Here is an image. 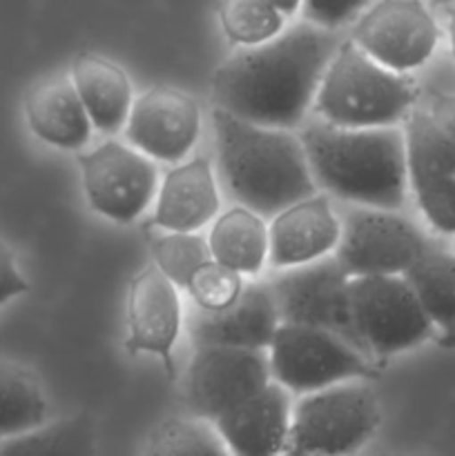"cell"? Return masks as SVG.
<instances>
[{
	"label": "cell",
	"mask_w": 455,
	"mask_h": 456,
	"mask_svg": "<svg viewBox=\"0 0 455 456\" xmlns=\"http://www.w3.org/2000/svg\"><path fill=\"white\" fill-rule=\"evenodd\" d=\"M339 43L335 31L302 20L266 43L239 47L212 76L217 107L266 127H302Z\"/></svg>",
	"instance_id": "1"
},
{
	"label": "cell",
	"mask_w": 455,
	"mask_h": 456,
	"mask_svg": "<svg viewBox=\"0 0 455 456\" xmlns=\"http://www.w3.org/2000/svg\"><path fill=\"white\" fill-rule=\"evenodd\" d=\"M303 151L317 190L360 208L400 212L409 196L401 127H337L303 123Z\"/></svg>",
	"instance_id": "2"
},
{
	"label": "cell",
	"mask_w": 455,
	"mask_h": 456,
	"mask_svg": "<svg viewBox=\"0 0 455 456\" xmlns=\"http://www.w3.org/2000/svg\"><path fill=\"white\" fill-rule=\"evenodd\" d=\"M217 169L232 199L272 218L294 200L317 191L302 138L293 129L250 123L212 110Z\"/></svg>",
	"instance_id": "3"
},
{
	"label": "cell",
	"mask_w": 455,
	"mask_h": 456,
	"mask_svg": "<svg viewBox=\"0 0 455 456\" xmlns=\"http://www.w3.org/2000/svg\"><path fill=\"white\" fill-rule=\"evenodd\" d=\"M415 98L406 74L379 65L346 38L321 76L312 111L337 127H395L413 110Z\"/></svg>",
	"instance_id": "4"
},
{
	"label": "cell",
	"mask_w": 455,
	"mask_h": 456,
	"mask_svg": "<svg viewBox=\"0 0 455 456\" xmlns=\"http://www.w3.org/2000/svg\"><path fill=\"white\" fill-rule=\"evenodd\" d=\"M382 410L361 381H346L303 395L293 405L290 450L315 456H352L375 436Z\"/></svg>",
	"instance_id": "5"
},
{
	"label": "cell",
	"mask_w": 455,
	"mask_h": 456,
	"mask_svg": "<svg viewBox=\"0 0 455 456\" xmlns=\"http://www.w3.org/2000/svg\"><path fill=\"white\" fill-rule=\"evenodd\" d=\"M272 381L290 395H310L346 381L377 377L373 359L326 330L279 323L268 347Z\"/></svg>",
	"instance_id": "6"
},
{
	"label": "cell",
	"mask_w": 455,
	"mask_h": 456,
	"mask_svg": "<svg viewBox=\"0 0 455 456\" xmlns=\"http://www.w3.org/2000/svg\"><path fill=\"white\" fill-rule=\"evenodd\" d=\"M352 323L370 359L386 361L433 338L435 328L404 276L351 279Z\"/></svg>",
	"instance_id": "7"
},
{
	"label": "cell",
	"mask_w": 455,
	"mask_h": 456,
	"mask_svg": "<svg viewBox=\"0 0 455 456\" xmlns=\"http://www.w3.org/2000/svg\"><path fill=\"white\" fill-rule=\"evenodd\" d=\"M268 283L275 294L281 323L326 330L366 354L352 323L351 276L335 254L306 265L277 270Z\"/></svg>",
	"instance_id": "8"
},
{
	"label": "cell",
	"mask_w": 455,
	"mask_h": 456,
	"mask_svg": "<svg viewBox=\"0 0 455 456\" xmlns=\"http://www.w3.org/2000/svg\"><path fill=\"white\" fill-rule=\"evenodd\" d=\"M87 205L114 223H132L150 208L159 190L154 160L129 142L105 141L76 156Z\"/></svg>",
	"instance_id": "9"
},
{
	"label": "cell",
	"mask_w": 455,
	"mask_h": 456,
	"mask_svg": "<svg viewBox=\"0 0 455 456\" xmlns=\"http://www.w3.org/2000/svg\"><path fill=\"white\" fill-rule=\"evenodd\" d=\"M426 245V236L395 209L355 205L342 218L335 258L351 279L404 276Z\"/></svg>",
	"instance_id": "10"
},
{
	"label": "cell",
	"mask_w": 455,
	"mask_h": 456,
	"mask_svg": "<svg viewBox=\"0 0 455 456\" xmlns=\"http://www.w3.org/2000/svg\"><path fill=\"white\" fill-rule=\"evenodd\" d=\"M270 381L268 352L199 346L187 365L186 399L194 417L214 423Z\"/></svg>",
	"instance_id": "11"
},
{
	"label": "cell",
	"mask_w": 455,
	"mask_h": 456,
	"mask_svg": "<svg viewBox=\"0 0 455 456\" xmlns=\"http://www.w3.org/2000/svg\"><path fill=\"white\" fill-rule=\"evenodd\" d=\"M351 40L379 65L406 74L433 56L440 29L422 0H379L357 18Z\"/></svg>",
	"instance_id": "12"
},
{
	"label": "cell",
	"mask_w": 455,
	"mask_h": 456,
	"mask_svg": "<svg viewBox=\"0 0 455 456\" xmlns=\"http://www.w3.org/2000/svg\"><path fill=\"white\" fill-rule=\"evenodd\" d=\"M125 138L134 150L161 163L187 159L201 136V107L194 96L159 85L134 98Z\"/></svg>",
	"instance_id": "13"
},
{
	"label": "cell",
	"mask_w": 455,
	"mask_h": 456,
	"mask_svg": "<svg viewBox=\"0 0 455 456\" xmlns=\"http://www.w3.org/2000/svg\"><path fill=\"white\" fill-rule=\"evenodd\" d=\"M183 328L178 288L154 265L132 276L128 288V338L125 350L132 356L152 354L163 359L172 372V350Z\"/></svg>",
	"instance_id": "14"
},
{
	"label": "cell",
	"mask_w": 455,
	"mask_h": 456,
	"mask_svg": "<svg viewBox=\"0 0 455 456\" xmlns=\"http://www.w3.org/2000/svg\"><path fill=\"white\" fill-rule=\"evenodd\" d=\"M268 221V265L272 270L330 256L342 234V218L333 209L330 196L319 190L290 203Z\"/></svg>",
	"instance_id": "15"
},
{
	"label": "cell",
	"mask_w": 455,
	"mask_h": 456,
	"mask_svg": "<svg viewBox=\"0 0 455 456\" xmlns=\"http://www.w3.org/2000/svg\"><path fill=\"white\" fill-rule=\"evenodd\" d=\"M279 323V310L270 283L250 281L239 298L223 310L208 312L192 307L187 332L194 347L221 346L266 352Z\"/></svg>",
	"instance_id": "16"
},
{
	"label": "cell",
	"mask_w": 455,
	"mask_h": 456,
	"mask_svg": "<svg viewBox=\"0 0 455 456\" xmlns=\"http://www.w3.org/2000/svg\"><path fill=\"white\" fill-rule=\"evenodd\" d=\"M293 401L290 392L270 381L212 423L232 456H281L288 450Z\"/></svg>",
	"instance_id": "17"
},
{
	"label": "cell",
	"mask_w": 455,
	"mask_h": 456,
	"mask_svg": "<svg viewBox=\"0 0 455 456\" xmlns=\"http://www.w3.org/2000/svg\"><path fill=\"white\" fill-rule=\"evenodd\" d=\"M221 212L217 176L205 156L174 163L156 190L152 225L161 232H199Z\"/></svg>",
	"instance_id": "18"
},
{
	"label": "cell",
	"mask_w": 455,
	"mask_h": 456,
	"mask_svg": "<svg viewBox=\"0 0 455 456\" xmlns=\"http://www.w3.org/2000/svg\"><path fill=\"white\" fill-rule=\"evenodd\" d=\"M25 120L40 142L65 151L83 150L94 129L70 74L45 78L27 94Z\"/></svg>",
	"instance_id": "19"
},
{
	"label": "cell",
	"mask_w": 455,
	"mask_h": 456,
	"mask_svg": "<svg viewBox=\"0 0 455 456\" xmlns=\"http://www.w3.org/2000/svg\"><path fill=\"white\" fill-rule=\"evenodd\" d=\"M70 78L92 120V127L105 136L123 132L134 102L128 71L112 58L85 52L71 61Z\"/></svg>",
	"instance_id": "20"
},
{
	"label": "cell",
	"mask_w": 455,
	"mask_h": 456,
	"mask_svg": "<svg viewBox=\"0 0 455 456\" xmlns=\"http://www.w3.org/2000/svg\"><path fill=\"white\" fill-rule=\"evenodd\" d=\"M268 218L244 205L219 212L210 227V254L217 263L244 276H257L268 265Z\"/></svg>",
	"instance_id": "21"
},
{
	"label": "cell",
	"mask_w": 455,
	"mask_h": 456,
	"mask_svg": "<svg viewBox=\"0 0 455 456\" xmlns=\"http://www.w3.org/2000/svg\"><path fill=\"white\" fill-rule=\"evenodd\" d=\"M413 292L431 319L437 343L455 350V256L437 245L428 243L418 261L406 270Z\"/></svg>",
	"instance_id": "22"
},
{
	"label": "cell",
	"mask_w": 455,
	"mask_h": 456,
	"mask_svg": "<svg viewBox=\"0 0 455 456\" xmlns=\"http://www.w3.org/2000/svg\"><path fill=\"white\" fill-rule=\"evenodd\" d=\"M96 430L85 414L45 421L0 441V456H94Z\"/></svg>",
	"instance_id": "23"
},
{
	"label": "cell",
	"mask_w": 455,
	"mask_h": 456,
	"mask_svg": "<svg viewBox=\"0 0 455 456\" xmlns=\"http://www.w3.org/2000/svg\"><path fill=\"white\" fill-rule=\"evenodd\" d=\"M401 123L409 181L455 176V141L433 116V111L413 107Z\"/></svg>",
	"instance_id": "24"
},
{
	"label": "cell",
	"mask_w": 455,
	"mask_h": 456,
	"mask_svg": "<svg viewBox=\"0 0 455 456\" xmlns=\"http://www.w3.org/2000/svg\"><path fill=\"white\" fill-rule=\"evenodd\" d=\"M47 421V396L38 379L0 356V441Z\"/></svg>",
	"instance_id": "25"
},
{
	"label": "cell",
	"mask_w": 455,
	"mask_h": 456,
	"mask_svg": "<svg viewBox=\"0 0 455 456\" xmlns=\"http://www.w3.org/2000/svg\"><path fill=\"white\" fill-rule=\"evenodd\" d=\"M219 25L235 47H254L275 38L285 27V16L268 0H219Z\"/></svg>",
	"instance_id": "26"
},
{
	"label": "cell",
	"mask_w": 455,
	"mask_h": 456,
	"mask_svg": "<svg viewBox=\"0 0 455 456\" xmlns=\"http://www.w3.org/2000/svg\"><path fill=\"white\" fill-rule=\"evenodd\" d=\"M143 456H232L217 428L199 417L172 419L156 428Z\"/></svg>",
	"instance_id": "27"
},
{
	"label": "cell",
	"mask_w": 455,
	"mask_h": 456,
	"mask_svg": "<svg viewBox=\"0 0 455 456\" xmlns=\"http://www.w3.org/2000/svg\"><path fill=\"white\" fill-rule=\"evenodd\" d=\"M152 265L178 289H186L194 272L212 258L208 239L199 232H161L150 243Z\"/></svg>",
	"instance_id": "28"
},
{
	"label": "cell",
	"mask_w": 455,
	"mask_h": 456,
	"mask_svg": "<svg viewBox=\"0 0 455 456\" xmlns=\"http://www.w3.org/2000/svg\"><path fill=\"white\" fill-rule=\"evenodd\" d=\"M245 281L244 274L230 270L223 263H217L214 258H210L208 263L199 267L192 276V281L187 283L186 292L190 297L192 307H199V310H223L230 303H235L239 298V294L244 292Z\"/></svg>",
	"instance_id": "29"
},
{
	"label": "cell",
	"mask_w": 455,
	"mask_h": 456,
	"mask_svg": "<svg viewBox=\"0 0 455 456\" xmlns=\"http://www.w3.org/2000/svg\"><path fill=\"white\" fill-rule=\"evenodd\" d=\"M418 208L440 234H455V176H428L409 181Z\"/></svg>",
	"instance_id": "30"
},
{
	"label": "cell",
	"mask_w": 455,
	"mask_h": 456,
	"mask_svg": "<svg viewBox=\"0 0 455 456\" xmlns=\"http://www.w3.org/2000/svg\"><path fill=\"white\" fill-rule=\"evenodd\" d=\"M370 4L373 0H302L299 12L306 22L337 31L355 22Z\"/></svg>",
	"instance_id": "31"
},
{
	"label": "cell",
	"mask_w": 455,
	"mask_h": 456,
	"mask_svg": "<svg viewBox=\"0 0 455 456\" xmlns=\"http://www.w3.org/2000/svg\"><path fill=\"white\" fill-rule=\"evenodd\" d=\"M27 292V281L16 265L9 245L0 239V305Z\"/></svg>",
	"instance_id": "32"
},
{
	"label": "cell",
	"mask_w": 455,
	"mask_h": 456,
	"mask_svg": "<svg viewBox=\"0 0 455 456\" xmlns=\"http://www.w3.org/2000/svg\"><path fill=\"white\" fill-rule=\"evenodd\" d=\"M433 116L442 123V127L451 134V138L455 141V96H444L437 101Z\"/></svg>",
	"instance_id": "33"
},
{
	"label": "cell",
	"mask_w": 455,
	"mask_h": 456,
	"mask_svg": "<svg viewBox=\"0 0 455 456\" xmlns=\"http://www.w3.org/2000/svg\"><path fill=\"white\" fill-rule=\"evenodd\" d=\"M275 9H279L285 18L294 16L302 9V0H268Z\"/></svg>",
	"instance_id": "34"
},
{
	"label": "cell",
	"mask_w": 455,
	"mask_h": 456,
	"mask_svg": "<svg viewBox=\"0 0 455 456\" xmlns=\"http://www.w3.org/2000/svg\"><path fill=\"white\" fill-rule=\"evenodd\" d=\"M449 38H451V52L455 56V12L451 13V20H449Z\"/></svg>",
	"instance_id": "35"
},
{
	"label": "cell",
	"mask_w": 455,
	"mask_h": 456,
	"mask_svg": "<svg viewBox=\"0 0 455 456\" xmlns=\"http://www.w3.org/2000/svg\"><path fill=\"white\" fill-rule=\"evenodd\" d=\"M281 456H315V454H308V452H299V450H285V452L284 454H281Z\"/></svg>",
	"instance_id": "36"
},
{
	"label": "cell",
	"mask_w": 455,
	"mask_h": 456,
	"mask_svg": "<svg viewBox=\"0 0 455 456\" xmlns=\"http://www.w3.org/2000/svg\"><path fill=\"white\" fill-rule=\"evenodd\" d=\"M377 456H409V454H401V452H384V454H377Z\"/></svg>",
	"instance_id": "37"
},
{
	"label": "cell",
	"mask_w": 455,
	"mask_h": 456,
	"mask_svg": "<svg viewBox=\"0 0 455 456\" xmlns=\"http://www.w3.org/2000/svg\"><path fill=\"white\" fill-rule=\"evenodd\" d=\"M433 3H437V4H446V3H455V0H433Z\"/></svg>",
	"instance_id": "38"
}]
</instances>
